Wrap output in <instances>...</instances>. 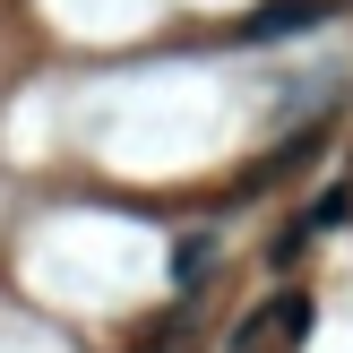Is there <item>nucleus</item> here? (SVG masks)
<instances>
[{
  "instance_id": "nucleus-4",
  "label": "nucleus",
  "mask_w": 353,
  "mask_h": 353,
  "mask_svg": "<svg viewBox=\"0 0 353 353\" xmlns=\"http://www.w3.org/2000/svg\"><path fill=\"white\" fill-rule=\"evenodd\" d=\"M345 216H353V181H336V190H319L302 224H310V233H327V224H345Z\"/></svg>"
},
{
  "instance_id": "nucleus-3",
  "label": "nucleus",
  "mask_w": 353,
  "mask_h": 353,
  "mask_svg": "<svg viewBox=\"0 0 353 353\" xmlns=\"http://www.w3.org/2000/svg\"><path fill=\"white\" fill-rule=\"evenodd\" d=\"M207 268H216V241H207V233H190V241H172V276H181V285H199Z\"/></svg>"
},
{
  "instance_id": "nucleus-2",
  "label": "nucleus",
  "mask_w": 353,
  "mask_h": 353,
  "mask_svg": "<svg viewBox=\"0 0 353 353\" xmlns=\"http://www.w3.org/2000/svg\"><path fill=\"white\" fill-rule=\"evenodd\" d=\"M319 17H327V0H259L233 26V43H285V34H310Z\"/></svg>"
},
{
  "instance_id": "nucleus-1",
  "label": "nucleus",
  "mask_w": 353,
  "mask_h": 353,
  "mask_svg": "<svg viewBox=\"0 0 353 353\" xmlns=\"http://www.w3.org/2000/svg\"><path fill=\"white\" fill-rule=\"evenodd\" d=\"M302 336H310V293H276L268 310H250V319H241L233 353H259V345H302Z\"/></svg>"
}]
</instances>
